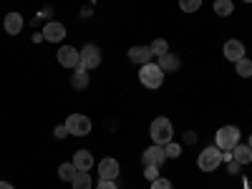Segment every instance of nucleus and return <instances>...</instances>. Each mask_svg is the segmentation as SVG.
<instances>
[{"instance_id": "aec40b11", "label": "nucleus", "mask_w": 252, "mask_h": 189, "mask_svg": "<svg viewBox=\"0 0 252 189\" xmlns=\"http://www.w3.org/2000/svg\"><path fill=\"white\" fill-rule=\"evenodd\" d=\"M76 174H78V169L73 166V161H66V164H61V166H58V177H61L63 182H73Z\"/></svg>"}, {"instance_id": "cd10ccee", "label": "nucleus", "mask_w": 252, "mask_h": 189, "mask_svg": "<svg viewBox=\"0 0 252 189\" xmlns=\"http://www.w3.org/2000/svg\"><path fill=\"white\" fill-rule=\"evenodd\" d=\"M94 189H119V187H116V182H114V179H101Z\"/></svg>"}, {"instance_id": "473e14b6", "label": "nucleus", "mask_w": 252, "mask_h": 189, "mask_svg": "<svg viewBox=\"0 0 252 189\" xmlns=\"http://www.w3.org/2000/svg\"><path fill=\"white\" fill-rule=\"evenodd\" d=\"M245 3H252V0H245Z\"/></svg>"}, {"instance_id": "423d86ee", "label": "nucleus", "mask_w": 252, "mask_h": 189, "mask_svg": "<svg viewBox=\"0 0 252 189\" xmlns=\"http://www.w3.org/2000/svg\"><path fill=\"white\" fill-rule=\"evenodd\" d=\"M91 119L89 116H83V114H71L66 119V129L71 136H89L91 134Z\"/></svg>"}, {"instance_id": "7c9ffc66", "label": "nucleus", "mask_w": 252, "mask_h": 189, "mask_svg": "<svg viewBox=\"0 0 252 189\" xmlns=\"http://www.w3.org/2000/svg\"><path fill=\"white\" fill-rule=\"evenodd\" d=\"M0 189H15L13 184H8V182H0Z\"/></svg>"}, {"instance_id": "2f4dec72", "label": "nucleus", "mask_w": 252, "mask_h": 189, "mask_svg": "<svg viewBox=\"0 0 252 189\" xmlns=\"http://www.w3.org/2000/svg\"><path fill=\"white\" fill-rule=\"evenodd\" d=\"M247 146H250V149H252V136H247Z\"/></svg>"}, {"instance_id": "6e6552de", "label": "nucleus", "mask_w": 252, "mask_h": 189, "mask_svg": "<svg viewBox=\"0 0 252 189\" xmlns=\"http://www.w3.org/2000/svg\"><path fill=\"white\" fill-rule=\"evenodd\" d=\"M119 172H121V164H119L114 157H106V159L98 161V177H101V179H114V182H116Z\"/></svg>"}, {"instance_id": "f8f14e48", "label": "nucleus", "mask_w": 252, "mask_h": 189, "mask_svg": "<svg viewBox=\"0 0 252 189\" xmlns=\"http://www.w3.org/2000/svg\"><path fill=\"white\" fill-rule=\"evenodd\" d=\"M154 53L149 46H131L129 48V61L136 63V66H146V63H152Z\"/></svg>"}, {"instance_id": "f03ea898", "label": "nucleus", "mask_w": 252, "mask_h": 189, "mask_svg": "<svg viewBox=\"0 0 252 189\" xmlns=\"http://www.w3.org/2000/svg\"><path fill=\"white\" fill-rule=\"evenodd\" d=\"M164 71L157 66V63H146V66H139V81H141V86L144 89H161V83H164Z\"/></svg>"}, {"instance_id": "4468645a", "label": "nucleus", "mask_w": 252, "mask_h": 189, "mask_svg": "<svg viewBox=\"0 0 252 189\" xmlns=\"http://www.w3.org/2000/svg\"><path fill=\"white\" fill-rule=\"evenodd\" d=\"M71 161H73V166H76L78 172H91L94 169V157H91L89 149H78Z\"/></svg>"}, {"instance_id": "7ed1b4c3", "label": "nucleus", "mask_w": 252, "mask_h": 189, "mask_svg": "<svg viewBox=\"0 0 252 189\" xmlns=\"http://www.w3.org/2000/svg\"><path fill=\"white\" fill-rule=\"evenodd\" d=\"M240 136L242 134H240L237 126H222V129H217V134H215V146L222 149V152H232L240 144Z\"/></svg>"}, {"instance_id": "412c9836", "label": "nucleus", "mask_w": 252, "mask_h": 189, "mask_svg": "<svg viewBox=\"0 0 252 189\" xmlns=\"http://www.w3.org/2000/svg\"><path fill=\"white\" fill-rule=\"evenodd\" d=\"M235 73H237L240 78H250V76H252V61H250L247 56L235 63Z\"/></svg>"}, {"instance_id": "393cba45", "label": "nucleus", "mask_w": 252, "mask_h": 189, "mask_svg": "<svg viewBox=\"0 0 252 189\" xmlns=\"http://www.w3.org/2000/svg\"><path fill=\"white\" fill-rule=\"evenodd\" d=\"M159 169H161V166H149V164H146V166H144V177H146V182L159 179Z\"/></svg>"}, {"instance_id": "5701e85b", "label": "nucleus", "mask_w": 252, "mask_h": 189, "mask_svg": "<svg viewBox=\"0 0 252 189\" xmlns=\"http://www.w3.org/2000/svg\"><path fill=\"white\" fill-rule=\"evenodd\" d=\"M179 8L184 13H197L202 8V0H179Z\"/></svg>"}, {"instance_id": "c85d7f7f", "label": "nucleus", "mask_w": 252, "mask_h": 189, "mask_svg": "<svg viewBox=\"0 0 252 189\" xmlns=\"http://www.w3.org/2000/svg\"><path fill=\"white\" fill-rule=\"evenodd\" d=\"M227 169H229V172H232V174H237V172L242 169V164H240V161H237V159L232 157V159H229V161H227Z\"/></svg>"}, {"instance_id": "9b49d317", "label": "nucleus", "mask_w": 252, "mask_h": 189, "mask_svg": "<svg viewBox=\"0 0 252 189\" xmlns=\"http://www.w3.org/2000/svg\"><path fill=\"white\" fill-rule=\"evenodd\" d=\"M222 56H224L227 61H232V63H237L240 58H245V46H242V40H237V38L227 40V43L222 46Z\"/></svg>"}, {"instance_id": "c756f323", "label": "nucleus", "mask_w": 252, "mask_h": 189, "mask_svg": "<svg viewBox=\"0 0 252 189\" xmlns=\"http://www.w3.org/2000/svg\"><path fill=\"white\" fill-rule=\"evenodd\" d=\"M184 141H187V144H194V141H197V134H194V131H187V134H184Z\"/></svg>"}, {"instance_id": "dca6fc26", "label": "nucleus", "mask_w": 252, "mask_h": 189, "mask_svg": "<svg viewBox=\"0 0 252 189\" xmlns=\"http://www.w3.org/2000/svg\"><path fill=\"white\" fill-rule=\"evenodd\" d=\"M232 157L245 166V164H250V161H252V149H250L247 144H242V141H240V144L235 146V149H232Z\"/></svg>"}, {"instance_id": "4be33fe9", "label": "nucleus", "mask_w": 252, "mask_h": 189, "mask_svg": "<svg viewBox=\"0 0 252 189\" xmlns=\"http://www.w3.org/2000/svg\"><path fill=\"white\" fill-rule=\"evenodd\" d=\"M149 48H152L154 58H159V56H164V53H169V43H166L164 38H154L152 43H149Z\"/></svg>"}, {"instance_id": "2eb2a0df", "label": "nucleus", "mask_w": 252, "mask_h": 189, "mask_svg": "<svg viewBox=\"0 0 252 189\" xmlns=\"http://www.w3.org/2000/svg\"><path fill=\"white\" fill-rule=\"evenodd\" d=\"M157 66H159V68H161L164 73H174V71H179L182 61H179L177 56H172V53H164V56H159Z\"/></svg>"}, {"instance_id": "20e7f679", "label": "nucleus", "mask_w": 252, "mask_h": 189, "mask_svg": "<svg viewBox=\"0 0 252 189\" xmlns=\"http://www.w3.org/2000/svg\"><path fill=\"white\" fill-rule=\"evenodd\" d=\"M220 164H222V149H217V146H204L197 157V166L202 172H215Z\"/></svg>"}, {"instance_id": "6ab92c4d", "label": "nucleus", "mask_w": 252, "mask_h": 189, "mask_svg": "<svg viewBox=\"0 0 252 189\" xmlns=\"http://www.w3.org/2000/svg\"><path fill=\"white\" fill-rule=\"evenodd\" d=\"M71 187H73V189H94V179H91L89 172H78L76 179L71 182Z\"/></svg>"}, {"instance_id": "9d476101", "label": "nucleus", "mask_w": 252, "mask_h": 189, "mask_svg": "<svg viewBox=\"0 0 252 189\" xmlns=\"http://www.w3.org/2000/svg\"><path fill=\"white\" fill-rule=\"evenodd\" d=\"M144 166L149 164V166H161L164 161H166V152H164V146H159V144H152L149 149L144 152Z\"/></svg>"}, {"instance_id": "f257e3e1", "label": "nucleus", "mask_w": 252, "mask_h": 189, "mask_svg": "<svg viewBox=\"0 0 252 189\" xmlns=\"http://www.w3.org/2000/svg\"><path fill=\"white\" fill-rule=\"evenodd\" d=\"M149 134H152V141L159 144V146H166L169 141H174V126L166 116H157L149 126Z\"/></svg>"}, {"instance_id": "0eeeda50", "label": "nucleus", "mask_w": 252, "mask_h": 189, "mask_svg": "<svg viewBox=\"0 0 252 189\" xmlns=\"http://www.w3.org/2000/svg\"><path fill=\"white\" fill-rule=\"evenodd\" d=\"M56 58H58V66L68 68V71H76L78 63H81V51L73 48V46H61L58 53H56Z\"/></svg>"}, {"instance_id": "bb28decb", "label": "nucleus", "mask_w": 252, "mask_h": 189, "mask_svg": "<svg viewBox=\"0 0 252 189\" xmlns=\"http://www.w3.org/2000/svg\"><path fill=\"white\" fill-rule=\"evenodd\" d=\"M53 136H56V139H66V136H71V134H68V129H66V124L56 126V129H53Z\"/></svg>"}, {"instance_id": "a878e982", "label": "nucleus", "mask_w": 252, "mask_h": 189, "mask_svg": "<svg viewBox=\"0 0 252 189\" xmlns=\"http://www.w3.org/2000/svg\"><path fill=\"white\" fill-rule=\"evenodd\" d=\"M152 189H174V184H172L169 179L159 177V179H154V182H152Z\"/></svg>"}, {"instance_id": "b1692460", "label": "nucleus", "mask_w": 252, "mask_h": 189, "mask_svg": "<svg viewBox=\"0 0 252 189\" xmlns=\"http://www.w3.org/2000/svg\"><path fill=\"white\" fill-rule=\"evenodd\" d=\"M164 152H166V159H177V157H182V144L169 141V144L164 146Z\"/></svg>"}, {"instance_id": "f3484780", "label": "nucleus", "mask_w": 252, "mask_h": 189, "mask_svg": "<svg viewBox=\"0 0 252 189\" xmlns=\"http://www.w3.org/2000/svg\"><path fill=\"white\" fill-rule=\"evenodd\" d=\"M71 86H73L76 91H83V89H86V86H89V71L76 68L73 76H71Z\"/></svg>"}, {"instance_id": "ddd939ff", "label": "nucleus", "mask_w": 252, "mask_h": 189, "mask_svg": "<svg viewBox=\"0 0 252 189\" xmlns=\"http://www.w3.org/2000/svg\"><path fill=\"white\" fill-rule=\"evenodd\" d=\"M23 26H26V20H23V15L20 13H8L5 18H3V28H5V33L8 35H20V31H23Z\"/></svg>"}, {"instance_id": "a211bd4d", "label": "nucleus", "mask_w": 252, "mask_h": 189, "mask_svg": "<svg viewBox=\"0 0 252 189\" xmlns=\"http://www.w3.org/2000/svg\"><path fill=\"white\" fill-rule=\"evenodd\" d=\"M215 15H220V18H227V15H232L235 13V3L232 0H215Z\"/></svg>"}, {"instance_id": "1a4fd4ad", "label": "nucleus", "mask_w": 252, "mask_h": 189, "mask_svg": "<svg viewBox=\"0 0 252 189\" xmlns=\"http://www.w3.org/2000/svg\"><path fill=\"white\" fill-rule=\"evenodd\" d=\"M43 35H46L48 43H61V40L68 35V31H66L63 23H58V20H51V23H46V28H43Z\"/></svg>"}, {"instance_id": "39448f33", "label": "nucleus", "mask_w": 252, "mask_h": 189, "mask_svg": "<svg viewBox=\"0 0 252 189\" xmlns=\"http://www.w3.org/2000/svg\"><path fill=\"white\" fill-rule=\"evenodd\" d=\"M101 66V48L96 43H86L81 48V63H78V68L83 71H94Z\"/></svg>"}]
</instances>
